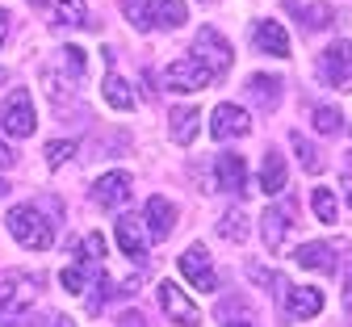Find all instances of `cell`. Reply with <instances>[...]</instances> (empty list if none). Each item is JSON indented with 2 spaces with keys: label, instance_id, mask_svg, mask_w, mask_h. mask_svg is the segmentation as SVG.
I'll list each match as a JSON object with an SVG mask.
<instances>
[{
  "label": "cell",
  "instance_id": "1",
  "mask_svg": "<svg viewBox=\"0 0 352 327\" xmlns=\"http://www.w3.org/2000/svg\"><path fill=\"white\" fill-rule=\"evenodd\" d=\"M38 298V282L21 273L0 277V327H21V315L34 306Z\"/></svg>",
  "mask_w": 352,
  "mask_h": 327
},
{
  "label": "cell",
  "instance_id": "2",
  "mask_svg": "<svg viewBox=\"0 0 352 327\" xmlns=\"http://www.w3.org/2000/svg\"><path fill=\"white\" fill-rule=\"evenodd\" d=\"M5 222H9V231H13V240H17L21 248H30V252H47V248L55 244L51 222L42 218L34 206H13Z\"/></svg>",
  "mask_w": 352,
  "mask_h": 327
},
{
  "label": "cell",
  "instance_id": "3",
  "mask_svg": "<svg viewBox=\"0 0 352 327\" xmlns=\"http://www.w3.org/2000/svg\"><path fill=\"white\" fill-rule=\"evenodd\" d=\"M193 59L197 63H206L210 67V76H218V72H227L231 67V42L223 38V34H218V30H197V38H193Z\"/></svg>",
  "mask_w": 352,
  "mask_h": 327
},
{
  "label": "cell",
  "instance_id": "4",
  "mask_svg": "<svg viewBox=\"0 0 352 327\" xmlns=\"http://www.w3.org/2000/svg\"><path fill=\"white\" fill-rule=\"evenodd\" d=\"M164 88L168 92H201L214 76H210V67L206 63H197V59H176V63H168L164 67Z\"/></svg>",
  "mask_w": 352,
  "mask_h": 327
},
{
  "label": "cell",
  "instance_id": "5",
  "mask_svg": "<svg viewBox=\"0 0 352 327\" xmlns=\"http://www.w3.org/2000/svg\"><path fill=\"white\" fill-rule=\"evenodd\" d=\"M0 126H5L13 138H25L34 134L38 126V114H34V101H30V92H9V101H5V118H0Z\"/></svg>",
  "mask_w": 352,
  "mask_h": 327
},
{
  "label": "cell",
  "instance_id": "6",
  "mask_svg": "<svg viewBox=\"0 0 352 327\" xmlns=\"http://www.w3.org/2000/svg\"><path fill=\"white\" fill-rule=\"evenodd\" d=\"M181 273H185V282H193V290H201V294H214V290H218V277H214V268H210V252H206L201 244L185 248Z\"/></svg>",
  "mask_w": 352,
  "mask_h": 327
},
{
  "label": "cell",
  "instance_id": "7",
  "mask_svg": "<svg viewBox=\"0 0 352 327\" xmlns=\"http://www.w3.org/2000/svg\"><path fill=\"white\" fill-rule=\"evenodd\" d=\"M252 130V118H248V109L243 105H218L214 114H210V134L218 138V143H227V138H239V134H248Z\"/></svg>",
  "mask_w": 352,
  "mask_h": 327
},
{
  "label": "cell",
  "instance_id": "8",
  "mask_svg": "<svg viewBox=\"0 0 352 327\" xmlns=\"http://www.w3.org/2000/svg\"><path fill=\"white\" fill-rule=\"evenodd\" d=\"M113 231H118V248H122L130 260H143V256H147L151 235L143 231V218H135V214H118Z\"/></svg>",
  "mask_w": 352,
  "mask_h": 327
},
{
  "label": "cell",
  "instance_id": "9",
  "mask_svg": "<svg viewBox=\"0 0 352 327\" xmlns=\"http://www.w3.org/2000/svg\"><path fill=\"white\" fill-rule=\"evenodd\" d=\"M319 76H323L331 88L348 84V76H352V42H331V46H327L323 59H319Z\"/></svg>",
  "mask_w": 352,
  "mask_h": 327
},
{
  "label": "cell",
  "instance_id": "10",
  "mask_svg": "<svg viewBox=\"0 0 352 327\" xmlns=\"http://www.w3.org/2000/svg\"><path fill=\"white\" fill-rule=\"evenodd\" d=\"M160 306H164V315L172 319V323H181V327H197L201 323V310L176 290L172 282H160Z\"/></svg>",
  "mask_w": 352,
  "mask_h": 327
},
{
  "label": "cell",
  "instance_id": "11",
  "mask_svg": "<svg viewBox=\"0 0 352 327\" xmlns=\"http://www.w3.org/2000/svg\"><path fill=\"white\" fill-rule=\"evenodd\" d=\"M185 17H189L185 0H147V25L151 30H176V25H185Z\"/></svg>",
  "mask_w": 352,
  "mask_h": 327
},
{
  "label": "cell",
  "instance_id": "12",
  "mask_svg": "<svg viewBox=\"0 0 352 327\" xmlns=\"http://www.w3.org/2000/svg\"><path fill=\"white\" fill-rule=\"evenodd\" d=\"M93 198H97V206H105V210L122 206V202L130 198V176H126V172H105V176H97V180H93Z\"/></svg>",
  "mask_w": 352,
  "mask_h": 327
},
{
  "label": "cell",
  "instance_id": "13",
  "mask_svg": "<svg viewBox=\"0 0 352 327\" xmlns=\"http://www.w3.org/2000/svg\"><path fill=\"white\" fill-rule=\"evenodd\" d=\"M323 310V294L315 286H289L285 290V315L289 319H315Z\"/></svg>",
  "mask_w": 352,
  "mask_h": 327
},
{
  "label": "cell",
  "instance_id": "14",
  "mask_svg": "<svg viewBox=\"0 0 352 327\" xmlns=\"http://www.w3.org/2000/svg\"><path fill=\"white\" fill-rule=\"evenodd\" d=\"M252 42H256V51H264V55H277V59H285V55H289V38H285L281 21H273V17L256 25Z\"/></svg>",
  "mask_w": 352,
  "mask_h": 327
},
{
  "label": "cell",
  "instance_id": "15",
  "mask_svg": "<svg viewBox=\"0 0 352 327\" xmlns=\"http://www.w3.org/2000/svg\"><path fill=\"white\" fill-rule=\"evenodd\" d=\"M168 122H172V143L189 147L193 138H197V130H201V109L197 105H176Z\"/></svg>",
  "mask_w": 352,
  "mask_h": 327
},
{
  "label": "cell",
  "instance_id": "16",
  "mask_svg": "<svg viewBox=\"0 0 352 327\" xmlns=\"http://www.w3.org/2000/svg\"><path fill=\"white\" fill-rule=\"evenodd\" d=\"M289 222H294V206H269V210H264L260 226H264V244H269L273 252H281V240H285Z\"/></svg>",
  "mask_w": 352,
  "mask_h": 327
},
{
  "label": "cell",
  "instance_id": "17",
  "mask_svg": "<svg viewBox=\"0 0 352 327\" xmlns=\"http://www.w3.org/2000/svg\"><path fill=\"white\" fill-rule=\"evenodd\" d=\"M294 264L311 268V273H336V252L327 244H298L294 248Z\"/></svg>",
  "mask_w": 352,
  "mask_h": 327
},
{
  "label": "cell",
  "instance_id": "18",
  "mask_svg": "<svg viewBox=\"0 0 352 327\" xmlns=\"http://www.w3.org/2000/svg\"><path fill=\"white\" fill-rule=\"evenodd\" d=\"M214 172H218V184L231 193V198H243V184H248V168H243V160L239 156H223L214 164Z\"/></svg>",
  "mask_w": 352,
  "mask_h": 327
},
{
  "label": "cell",
  "instance_id": "19",
  "mask_svg": "<svg viewBox=\"0 0 352 327\" xmlns=\"http://www.w3.org/2000/svg\"><path fill=\"white\" fill-rule=\"evenodd\" d=\"M147 226H151V240H168L172 226H176V206L168 198H151L147 202Z\"/></svg>",
  "mask_w": 352,
  "mask_h": 327
},
{
  "label": "cell",
  "instance_id": "20",
  "mask_svg": "<svg viewBox=\"0 0 352 327\" xmlns=\"http://www.w3.org/2000/svg\"><path fill=\"white\" fill-rule=\"evenodd\" d=\"M285 9L294 13V17H302L311 30H323V25H331V9H327V0H285Z\"/></svg>",
  "mask_w": 352,
  "mask_h": 327
},
{
  "label": "cell",
  "instance_id": "21",
  "mask_svg": "<svg viewBox=\"0 0 352 327\" xmlns=\"http://www.w3.org/2000/svg\"><path fill=\"white\" fill-rule=\"evenodd\" d=\"M285 156L281 151H269V156H264V168H260V189L264 193H281L285 189Z\"/></svg>",
  "mask_w": 352,
  "mask_h": 327
},
{
  "label": "cell",
  "instance_id": "22",
  "mask_svg": "<svg viewBox=\"0 0 352 327\" xmlns=\"http://www.w3.org/2000/svg\"><path fill=\"white\" fill-rule=\"evenodd\" d=\"M101 97L113 105V109H135V88H130L118 72H109L105 76V84H101Z\"/></svg>",
  "mask_w": 352,
  "mask_h": 327
},
{
  "label": "cell",
  "instance_id": "23",
  "mask_svg": "<svg viewBox=\"0 0 352 327\" xmlns=\"http://www.w3.org/2000/svg\"><path fill=\"white\" fill-rule=\"evenodd\" d=\"M51 17H55V25H84L88 21V5L84 0H55Z\"/></svg>",
  "mask_w": 352,
  "mask_h": 327
},
{
  "label": "cell",
  "instance_id": "24",
  "mask_svg": "<svg viewBox=\"0 0 352 327\" xmlns=\"http://www.w3.org/2000/svg\"><path fill=\"white\" fill-rule=\"evenodd\" d=\"M88 277H97V268H88V264H72V268H63V273H59V282H63V290H67V294H84Z\"/></svg>",
  "mask_w": 352,
  "mask_h": 327
},
{
  "label": "cell",
  "instance_id": "25",
  "mask_svg": "<svg viewBox=\"0 0 352 327\" xmlns=\"http://www.w3.org/2000/svg\"><path fill=\"white\" fill-rule=\"evenodd\" d=\"M294 138V151H298V160H302V168L306 172H323V160H319V151H315V143L306 134H289Z\"/></svg>",
  "mask_w": 352,
  "mask_h": 327
},
{
  "label": "cell",
  "instance_id": "26",
  "mask_svg": "<svg viewBox=\"0 0 352 327\" xmlns=\"http://www.w3.org/2000/svg\"><path fill=\"white\" fill-rule=\"evenodd\" d=\"M311 210H315V218H319V222H336V193L319 184V189L311 193Z\"/></svg>",
  "mask_w": 352,
  "mask_h": 327
},
{
  "label": "cell",
  "instance_id": "27",
  "mask_svg": "<svg viewBox=\"0 0 352 327\" xmlns=\"http://www.w3.org/2000/svg\"><path fill=\"white\" fill-rule=\"evenodd\" d=\"M218 226H223V240H248V218H243V210L235 206L231 214H223V222H218Z\"/></svg>",
  "mask_w": 352,
  "mask_h": 327
},
{
  "label": "cell",
  "instance_id": "28",
  "mask_svg": "<svg viewBox=\"0 0 352 327\" xmlns=\"http://www.w3.org/2000/svg\"><path fill=\"white\" fill-rule=\"evenodd\" d=\"M311 122H315V130H319V134H336V130L344 126V118H340V109H336V105H319V109L311 114Z\"/></svg>",
  "mask_w": 352,
  "mask_h": 327
},
{
  "label": "cell",
  "instance_id": "29",
  "mask_svg": "<svg viewBox=\"0 0 352 327\" xmlns=\"http://www.w3.org/2000/svg\"><path fill=\"white\" fill-rule=\"evenodd\" d=\"M76 252H80V260H101V256H105V240H101L97 231H93V235L76 240Z\"/></svg>",
  "mask_w": 352,
  "mask_h": 327
},
{
  "label": "cell",
  "instance_id": "30",
  "mask_svg": "<svg viewBox=\"0 0 352 327\" xmlns=\"http://www.w3.org/2000/svg\"><path fill=\"white\" fill-rule=\"evenodd\" d=\"M122 13L130 17V25H135V30H143V34L151 30L147 25V0H122Z\"/></svg>",
  "mask_w": 352,
  "mask_h": 327
},
{
  "label": "cell",
  "instance_id": "31",
  "mask_svg": "<svg viewBox=\"0 0 352 327\" xmlns=\"http://www.w3.org/2000/svg\"><path fill=\"white\" fill-rule=\"evenodd\" d=\"M72 156H76L72 138H55V143H47V164H67Z\"/></svg>",
  "mask_w": 352,
  "mask_h": 327
},
{
  "label": "cell",
  "instance_id": "32",
  "mask_svg": "<svg viewBox=\"0 0 352 327\" xmlns=\"http://www.w3.org/2000/svg\"><path fill=\"white\" fill-rule=\"evenodd\" d=\"M248 88H252V92H264V97H277V80H269V76H252Z\"/></svg>",
  "mask_w": 352,
  "mask_h": 327
},
{
  "label": "cell",
  "instance_id": "33",
  "mask_svg": "<svg viewBox=\"0 0 352 327\" xmlns=\"http://www.w3.org/2000/svg\"><path fill=\"white\" fill-rule=\"evenodd\" d=\"M63 55H67V63H72V76H80V72H84V51H80V46H67Z\"/></svg>",
  "mask_w": 352,
  "mask_h": 327
},
{
  "label": "cell",
  "instance_id": "34",
  "mask_svg": "<svg viewBox=\"0 0 352 327\" xmlns=\"http://www.w3.org/2000/svg\"><path fill=\"white\" fill-rule=\"evenodd\" d=\"M218 319H223V327H256L252 319H235L231 310H218Z\"/></svg>",
  "mask_w": 352,
  "mask_h": 327
},
{
  "label": "cell",
  "instance_id": "35",
  "mask_svg": "<svg viewBox=\"0 0 352 327\" xmlns=\"http://www.w3.org/2000/svg\"><path fill=\"white\" fill-rule=\"evenodd\" d=\"M17 164V156H13V147L5 143V138H0V168H13Z\"/></svg>",
  "mask_w": 352,
  "mask_h": 327
},
{
  "label": "cell",
  "instance_id": "36",
  "mask_svg": "<svg viewBox=\"0 0 352 327\" xmlns=\"http://www.w3.org/2000/svg\"><path fill=\"white\" fill-rule=\"evenodd\" d=\"M9 21H13V17L0 9V46H5V38H9Z\"/></svg>",
  "mask_w": 352,
  "mask_h": 327
},
{
  "label": "cell",
  "instance_id": "37",
  "mask_svg": "<svg viewBox=\"0 0 352 327\" xmlns=\"http://www.w3.org/2000/svg\"><path fill=\"white\" fill-rule=\"evenodd\" d=\"M47 327H76V323H72V319H67V315H55V319H51V323H47Z\"/></svg>",
  "mask_w": 352,
  "mask_h": 327
},
{
  "label": "cell",
  "instance_id": "38",
  "mask_svg": "<svg viewBox=\"0 0 352 327\" xmlns=\"http://www.w3.org/2000/svg\"><path fill=\"white\" fill-rule=\"evenodd\" d=\"M348 206H352V193H348Z\"/></svg>",
  "mask_w": 352,
  "mask_h": 327
}]
</instances>
